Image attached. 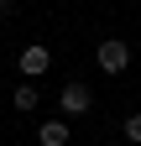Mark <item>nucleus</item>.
<instances>
[{
  "label": "nucleus",
  "mask_w": 141,
  "mask_h": 146,
  "mask_svg": "<svg viewBox=\"0 0 141 146\" xmlns=\"http://www.w3.org/2000/svg\"><path fill=\"white\" fill-rule=\"evenodd\" d=\"M104 146H110V141H104Z\"/></svg>",
  "instance_id": "nucleus-8"
},
{
  "label": "nucleus",
  "mask_w": 141,
  "mask_h": 146,
  "mask_svg": "<svg viewBox=\"0 0 141 146\" xmlns=\"http://www.w3.org/2000/svg\"><path fill=\"white\" fill-rule=\"evenodd\" d=\"M120 131H126V141H131V146H141V110H131V115L120 120Z\"/></svg>",
  "instance_id": "nucleus-6"
},
{
  "label": "nucleus",
  "mask_w": 141,
  "mask_h": 146,
  "mask_svg": "<svg viewBox=\"0 0 141 146\" xmlns=\"http://www.w3.org/2000/svg\"><path fill=\"white\" fill-rule=\"evenodd\" d=\"M37 146H68V120H42L37 125Z\"/></svg>",
  "instance_id": "nucleus-4"
},
{
  "label": "nucleus",
  "mask_w": 141,
  "mask_h": 146,
  "mask_svg": "<svg viewBox=\"0 0 141 146\" xmlns=\"http://www.w3.org/2000/svg\"><path fill=\"white\" fill-rule=\"evenodd\" d=\"M47 68H52V52H47L42 42H31V47H21V73H26V78H42Z\"/></svg>",
  "instance_id": "nucleus-3"
},
{
  "label": "nucleus",
  "mask_w": 141,
  "mask_h": 146,
  "mask_svg": "<svg viewBox=\"0 0 141 146\" xmlns=\"http://www.w3.org/2000/svg\"><path fill=\"white\" fill-rule=\"evenodd\" d=\"M94 63H99V73H110V78H120V73L131 68V47L120 42V36H104V42L94 47Z\"/></svg>",
  "instance_id": "nucleus-1"
},
{
  "label": "nucleus",
  "mask_w": 141,
  "mask_h": 146,
  "mask_svg": "<svg viewBox=\"0 0 141 146\" xmlns=\"http://www.w3.org/2000/svg\"><path fill=\"white\" fill-rule=\"evenodd\" d=\"M58 110H63V120H78V115H89L94 110V94H89V84H63V94H58Z\"/></svg>",
  "instance_id": "nucleus-2"
},
{
  "label": "nucleus",
  "mask_w": 141,
  "mask_h": 146,
  "mask_svg": "<svg viewBox=\"0 0 141 146\" xmlns=\"http://www.w3.org/2000/svg\"><path fill=\"white\" fill-rule=\"evenodd\" d=\"M11 104H16V115H31V110H37L42 104V94H37V84H16V94H11Z\"/></svg>",
  "instance_id": "nucleus-5"
},
{
  "label": "nucleus",
  "mask_w": 141,
  "mask_h": 146,
  "mask_svg": "<svg viewBox=\"0 0 141 146\" xmlns=\"http://www.w3.org/2000/svg\"><path fill=\"white\" fill-rule=\"evenodd\" d=\"M11 11H16V0H0V16H11Z\"/></svg>",
  "instance_id": "nucleus-7"
}]
</instances>
